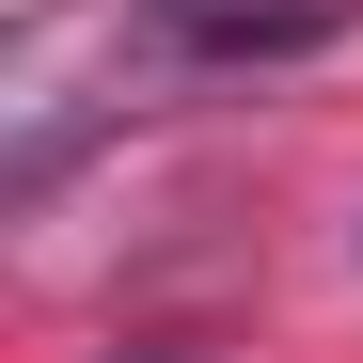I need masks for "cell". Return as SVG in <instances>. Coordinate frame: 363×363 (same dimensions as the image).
I'll use <instances>...</instances> for the list:
<instances>
[{"mask_svg":"<svg viewBox=\"0 0 363 363\" xmlns=\"http://www.w3.org/2000/svg\"><path fill=\"white\" fill-rule=\"evenodd\" d=\"M158 48L174 64H316V48H347V0H174Z\"/></svg>","mask_w":363,"mask_h":363,"instance_id":"6da1fadb","label":"cell"}]
</instances>
